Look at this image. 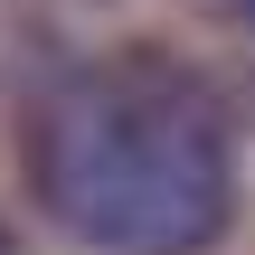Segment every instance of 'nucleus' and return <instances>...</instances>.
Segmentation results:
<instances>
[{
	"mask_svg": "<svg viewBox=\"0 0 255 255\" xmlns=\"http://www.w3.org/2000/svg\"><path fill=\"white\" fill-rule=\"evenodd\" d=\"M0 255H9V227H0Z\"/></svg>",
	"mask_w": 255,
	"mask_h": 255,
	"instance_id": "nucleus-3",
	"label": "nucleus"
},
{
	"mask_svg": "<svg viewBox=\"0 0 255 255\" xmlns=\"http://www.w3.org/2000/svg\"><path fill=\"white\" fill-rule=\"evenodd\" d=\"M227 9H237V19H246V28H255V0H227Z\"/></svg>",
	"mask_w": 255,
	"mask_h": 255,
	"instance_id": "nucleus-2",
	"label": "nucleus"
},
{
	"mask_svg": "<svg viewBox=\"0 0 255 255\" xmlns=\"http://www.w3.org/2000/svg\"><path fill=\"white\" fill-rule=\"evenodd\" d=\"M28 189L95 255H208L237 218V151L180 76L95 66L38 104Z\"/></svg>",
	"mask_w": 255,
	"mask_h": 255,
	"instance_id": "nucleus-1",
	"label": "nucleus"
}]
</instances>
